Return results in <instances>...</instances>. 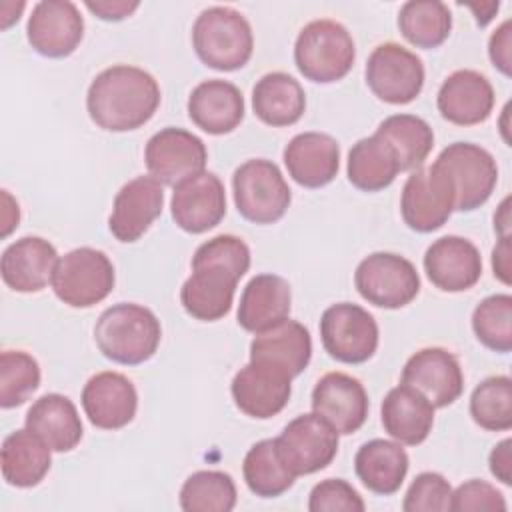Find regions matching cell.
I'll return each mask as SVG.
<instances>
[{"label":"cell","mask_w":512,"mask_h":512,"mask_svg":"<svg viewBox=\"0 0 512 512\" xmlns=\"http://www.w3.org/2000/svg\"><path fill=\"white\" fill-rule=\"evenodd\" d=\"M354 286L368 304L398 310L418 296L420 276L408 258L394 252H374L356 266Z\"/></svg>","instance_id":"7"},{"label":"cell","mask_w":512,"mask_h":512,"mask_svg":"<svg viewBox=\"0 0 512 512\" xmlns=\"http://www.w3.org/2000/svg\"><path fill=\"white\" fill-rule=\"evenodd\" d=\"M278 450L296 476L324 470L338 454V432L316 412L290 420L276 438Z\"/></svg>","instance_id":"12"},{"label":"cell","mask_w":512,"mask_h":512,"mask_svg":"<svg viewBox=\"0 0 512 512\" xmlns=\"http://www.w3.org/2000/svg\"><path fill=\"white\" fill-rule=\"evenodd\" d=\"M84 36V18L74 2L42 0L32 8L26 24L30 46L46 58L70 56Z\"/></svg>","instance_id":"16"},{"label":"cell","mask_w":512,"mask_h":512,"mask_svg":"<svg viewBox=\"0 0 512 512\" xmlns=\"http://www.w3.org/2000/svg\"><path fill=\"white\" fill-rule=\"evenodd\" d=\"M20 222L18 202L10 196L8 190H2V238H6Z\"/></svg>","instance_id":"50"},{"label":"cell","mask_w":512,"mask_h":512,"mask_svg":"<svg viewBox=\"0 0 512 512\" xmlns=\"http://www.w3.org/2000/svg\"><path fill=\"white\" fill-rule=\"evenodd\" d=\"M160 338L162 328L156 314L134 302L106 308L94 326V340L102 356L124 366L150 360L158 350Z\"/></svg>","instance_id":"2"},{"label":"cell","mask_w":512,"mask_h":512,"mask_svg":"<svg viewBox=\"0 0 512 512\" xmlns=\"http://www.w3.org/2000/svg\"><path fill=\"white\" fill-rule=\"evenodd\" d=\"M290 308L292 290L288 280L278 274H258L244 286L238 304V324L256 334L288 318Z\"/></svg>","instance_id":"29"},{"label":"cell","mask_w":512,"mask_h":512,"mask_svg":"<svg viewBox=\"0 0 512 512\" xmlns=\"http://www.w3.org/2000/svg\"><path fill=\"white\" fill-rule=\"evenodd\" d=\"M456 194L450 178L436 164L414 170L402 188L400 212L406 226L428 234L442 228L454 212Z\"/></svg>","instance_id":"10"},{"label":"cell","mask_w":512,"mask_h":512,"mask_svg":"<svg viewBox=\"0 0 512 512\" xmlns=\"http://www.w3.org/2000/svg\"><path fill=\"white\" fill-rule=\"evenodd\" d=\"M488 464L496 480H500L506 486L512 484V440L510 438H504L492 448Z\"/></svg>","instance_id":"47"},{"label":"cell","mask_w":512,"mask_h":512,"mask_svg":"<svg viewBox=\"0 0 512 512\" xmlns=\"http://www.w3.org/2000/svg\"><path fill=\"white\" fill-rule=\"evenodd\" d=\"M374 134L392 148L400 172L422 168L434 146L430 124L414 114H392L378 124Z\"/></svg>","instance_id":"34"},{"label":"cell","mask_w":512,"mask_h":512,"mask_svg":"<svg viewBox=\"0 0 512 512\" xmlns=\"http://www.w3.org/2000/svg\"><path fill=\"white\" fill-rule=\"evenodd\" d=\"M380 416L388 436L406 446L422 444L434 426V406L416 388L402 382L384 396Z\"/></svg>","instance_id":"27"},{"label":"cell","mask_w":512,"mask_h":512,"mask_svg":"<svg viewBox=\"0 0 512 512\" xmlns=\"http://www.w3.org/2000/svg\"><path fill=\"white\" fill-rule=\"evenodd\" d=\"M164 188L154 176H136L126 182L112 204L108 228L124 244L136 242L162 214Z\"/></svg>","instance_id":"19"},{"label":"cell","mask_w":512,"mask_h":512,"mask_svg":"<svg viewBox=\"0 0 512 512\" xmlns=\"http://www.w3.org/2000/svg\"><path fill=\"white\" fill-rule=\"evenodd\" d=\"M364 76L372 94L386 104H410L424 88L422 60L396 42H384L372 50Z\"/></svg>","instance_id":"11"},{"label":"cell","mask_w":512,"mask_h":512,"mask_svg":"<svg viewBox=\"0 0 512 512\" xmlns=\"http://www.w3.org/2000/svg\"><path fill=\"white\" fill-rule=\"evenodd\" d=\"M438 112L456 126H474L490 118L494 108V88L476 70H456L440 86L436 96Z\"/></svg>","instance_id":"23"},{"label":"cell","mask_w":512,"mask_h":512,"mask_svg":"<svg viewBox=\"0 0 512 512\" xmlns=\"http://www.w3.org/2000/svg\"><path fill=\"white\" fill-rule=\"evenodd\" d=\"M398 28L402 36L416 48H438L452 30V14L438 0H410L398 12Z\"/></svg>","instance_id":"37"},{"label":"cell","mask_w":512,"mask_h":512,"mask_svg":"<svg viewBox=\"0 0 512 512\" xmlns=\"http://www.w3.org/2000/svg\"><path fill=\"white\" fill-rule=\"evenodd\" d=\"M208 150L204 142L184 128H162L156 132L144 150V162L160 184L176 186L190 176L204 172Z\"/></svg>","instance_id":"13"},{"label":"cell","mask_w":512,"mask_h":512,"mask_svg":"<svg viewBox=\"0 0 512 512\" xmlns=\"http://www.w3.org/2000/svg\"><path fill=\"white\" fill-rule=\"evenodd\" d=\"M234 404L250 418L266 420L284 410L292 394V376L282 368L250 360L230 384Z\"/></svg>","instance_id":"14"},{"label":"cell","mask_w":512,"mask_h":512,"mask_svg":"<svg viewBox=\"0 0 512 512\" xmlns=\"http://www.w3.org/2000/svg\"><path fill=\"white\" fill-rule=\"evenodd\" d=\"M254 114L272 128L296 124L306 110V94L286 72H268L252 88Z\"/></svg>","instance_id":"32"},{"label":"cell","mask_w":512,"mask_h":512,"mask_svg":"<svg viewBox=\"0 0 512 512\" xmlns=\"http://www.w3.org/2000/svg\"><path fill=\"white\" fill-rule=\"evenodd\" d=\"M400 382L416 388L434 408L454 404L464 390V374L458 358L440 346L414 352L402 368Z\"/></svg>","instance_id":"17"},{"label":"cell","mask_w":512,"mask_h":512,"mask_svg":"<svg viewBox=\"0 0 512 512\" xmlns=\"http://www.w3.org/2000/svg\"><path fill=\"white\" fill-rule=\"evenodd\" d=\"M446 172L454 186L458 212H472L486 204L498 182V166L494 156L472 142L448 144L434 160Z\"/></svg>","instance_id":"8"},{"label":"cell","mask_w":512,"mask_h":512,"mask_svg":"<svg viewBox=\"0 0 512 512\" xmlns=\"http://www.w3.org/2000/svg\"><path fill=\"white\" fill-rule=\"evenodd\" d=\"M236 500L232 476L220 470H198L180 488V508L186 512H230Z\"/></svg>","instance_id":"38"},{"label":"cell","mask_w":512,"mask_h":512,"mask_svg":"<svg viewBox=\"0 0 512 512\" xmlns=\"http://www.w3.org/2000/svg\"><path fill=\"white\" fill-rule=\"evenodd\" d=\"M282 158L296 184L304 188H322L338 174L340 146L330 134L302 132L286 144Z\"/></svg>","instance_id":"24"},{"label":"cell","mask_w":512,"mask_h":512,"mask_svg":"<svg viewBox=\"0 0 512 512\" xmlns=\"http://www.w3.org/2000/svg\"><path fill=\"white\" fill-rule=\"evenodd\" d=\"M398 172L400 168L392 148L376 134L360 138L348 152V180L362 192H380L388 188Z\"/></svg>","instance_id":"35"},{"label":"cell","mask_w":512,"mask_h":512,"mask_svg":"<svg viewBox=\"0 0 512 512\" xmlns=\"http://www.w3.org/2000/svg\"><path fill=\"white\" fill-rule=\"evenodd\" d=\"M354 60V38L340 22L320 18L298 32L294 62L306 80L318 84L338 82L352 70Z\"/></svg>","instance_id":"4"},{"label":"cell","mask_w":512,"mask_h":512,"mask_svg":"<svg viewBox=\"0 0 512 512\" xmlns=\"http://www.w3.org/2000/svg\"><path fill=\"white\" fill-rule=\"evenodd\" d=\"M26 428L40 436L52 452L74 450L84 434L74 402L64 394H44L26 412Z\"/></svg>","instance_id":"30"},{"label":"cell","mask_w":512,"mask_h":512,"mask_svg":"<svg viewBox=\"0 0 512 512\" xmlns=\"http://www.w3.org/2000/svg\"><path fill=\"white\" fill-rule=\"evenodd\" d=\"M196 56L214 70L232 72L248 64L254 52L250 22L230 6H210L192 26Z\"/></svg>","instance_id":"3"},{"label":"cell","mask_w":512,"mask_h":512,"mask_svg":"<svg viewBox=\"0 0 512 512\" xmlns=\"http://www.w3.org/2000/svg\"><path fill=\"white\" fill-rule=\"evenodd\" d=\"M506 508L504 494L486 480L472 478L452 492L450 510L454 512H504Z\"/></svg>","instance_id":"44"},{"label":"cell","mask_w":512,"mask_h":512,"mask_svg":"<svg viewBox=\"0 0 512 512\" xmlns=\"http://www.w3.org/2000/svg\"><path fill=\"white\" fill-rule=\"evenodd\" d=\"M172 220L188 234L212 230L226 216V190L214 172H200L174 186Z\"/></svg>","instance_id":"18"},{"label":"cell","mask_w":512,"mask_h":512,"mask_svg":"<svg viewBox=\"0 0 512 512\" xmlns=\"http://www.w3.org/2000/svg\"><path fill=\"white\" fill-rule=\"evenodd\" d=\"M160 106L156 78L130 64L102 70L88 86L86 110L92 122L108 132H128L144 126Z\"/></svg>","instance_id":"1"},{"label":"cell","mask_w":512,"mask_h":512,"mask_svg":"<svg viewBox=\"0 0 512 512\" xmlns=\"http://www.w3.org/2000/svg\"><path fill=\"white\" fill-rule=\"evenodd\" d=\"M140 4L138 2H124V0H88L86 2V8L96 14L100 20H106V22H118V20H124L128 18Z\"/></svg>","instance_id":"48"},{"label":"cell","mask_w":512,"mask_h":512,"mask_svg":"<svg viewBox=\"0 0 512 512\" xmlns=\"http://www.w3.org/2000/svg\"><path fill=\"white\" fill-rule=\"evenodd\" d=\"M472 420L490 432L512 428V380L508 376H490L482 380L470 396Z\"/></svg>","instance_id":"39"},{"label":"cell","mask_w":512,"mask_h":512,"mask_svg":"<svg viewBox=\"0 0 512 512\" xmlns=\"http://www.w3.org/2000/svg\"><path fill=\"white\" fill-rule=\"evenodd\" d=\"M408 466L410 460L402 444L384 438L364 442L354 456L356 476L370 492L380 496H390L400 490Z\"/></svg>","instance_id":"31"},{"label":"cell","mask_w":512,"mask_h":512,"mask_svg":"<svg viewBox=\"0 0 512 512\" xmlns=\"http://www.w3.org/2000/svg\"><path fill=\"white\" fill-rule=\"evenodd\" d=\"M58 264L56 248L40 236H24L2 252L0 272L2 280L14 292H40L52 282Z\"/></svg>","instance_id":"25"},{"label":"cell","mask_w":512,"mask_h":512,"mask_svg":"<svg viewBox=\"0 0 512 512\" xmlns=\"http://www.w3.org/2000/svg\"><path fill=\"white\" fill-rule=\"evenodd\" d=\"M452 488L438 472H420L402 502L404 512H446L450 510Z\"/></svg>","instance_id":"42"},{"label":"cell","mask_w":512,"mask_h":512,"mask_svg":"<svg viewBox=\"0 0 512 512\" xmlns=\"http://www.w3.org/2000/svg\"><path fill=\"white\" fill-rule=\"evenodd\" d=\"M494 230H498L500 236H510V198H504L498 206V212L494 214Z\"/></svg>","instance_id":"51"},{"label":"cell","mask_w":512,"mask_h":512,"mask_svg":"<svg viewBox=\"0 0 512 512\" xmlns=\"http://www.w3.org/2000/svg\"><path fill=\"white\" fill-rule=\"evenodd\" d=\"M114 282L110 258L102 250L82 246L58 258L50 284L60 302L72 308H90L112 292Z\"/></svg>","instance_id":"6"},{"label":"cell","mask_w":512,"mask_h":512,"mask_svg":"<svg viewBox=\"0 0 512 512\" xmlns=\"http://www.w3.org/2000/svg\"><path fill=\"white\" fill-rule=\"evenodd\" d=\"M488 56L504 76L512 74V20H504L490 36Z\"/></svg>","instance_id":"46"},{"label":"cell","mask_w":512,"mask_h":512,"mask_svg":"<svg viewBox=\"0 0 512 512\" xmlns=\"http://www.w3.org/2000/svg\"><path fill=\"white\" fill-rule=\"evenodd\" d=\"M188 116L212 136L228 134L244 120V96L228 80H204L188 96Z\"/></svg>","instance_id":"26"},{"label":"cell","mask_w":512,"mask_h":512,"mask_svg":"<svg viewBox=\"0 0 512 512\" xmlns=\"http://www.w3.org/2000/svg\"><path fill=\"white\" fill-rule=\"evenodd\" d=\"M310 512H364L366 504L352 484L342 478H326L310 490Z\"/></svg>","instance_id":"43"},{"label":"cell","mask_w":512,"mask_h":512,"mask_svg":"<svg viewBox=\"0 0 512 512\" xmlns=\"http://www.w3.org/2000/svg\"><path fill=\"white\" fill-rule=\"evenodd\" d=\"M192 260H210V262L226 264L234 268L240 276H244L250 268V248L242 238L234 234H218L206 240L204 244H200Z\"/></svg>","instance_id":"45"},{"label":"cell","mask_w":512,"mask_h":512,"mask_svg":"<svg viewBox=\"0 0 512 512\" xmlns=\"http://www.w3.org/2000/svg\"><path fill=\"white\" fill-rule=\"evenodd\" d=\"M492 270H494V276L502 282V284H510V270H512V264H510V236H500L498 238V244L494 246L492 250Z\"/></svg>","instance_id":"49"},{"label":"cell","mask_w":512,"mask_h":512,"mask_svg":"<svg viewBox=\"0 0 512 512\" xmlns=\"http://www.w3.org/2000/svg\"><path fill=\"white\" fill-rule=\"evenodd\" d=\"M368 394L362 382L344 372L324 374L312 390V410L338 434H352L368 418Z\"/></svg>","instance_id":"21"},{"label":"cell","mask_w":512,"mask_h":512,"mask_svg":"<svg viewBox=\"0 0 512 512\" xmlns=\"http://www.w3.org/2000/svg\"><path fill=\"white\" fill-rule=\"evenodd\" d=\"M312 358V338L304 324L284 318L282 322L256 332L250 342V360L268 362L292 378L302 374Z\"/></svg>","instance_id":"28"},{"label":"cell","mask_w":512,"mask_h":512,"mask_svg":"<svg viewBox=\"0 0 512 512\" xmlns=\"http://www.w3.org/2000/svg\"><path fill=\"white\" fill-rule=\"evenodd\" d=\"M320 338L330 358L342 364H362L378 348V324L362 306L338 302L322 312Z\"/></svg>","instance_id":"9"},{"label":"cell","mask_w":512,"mask_h":512,"mask_svg":"<svg viewBox=\"0 0 512 512\" xmlns=\"http://www.w3.org/2000/svg\"><path fill=\"white\" fill-rule=\"evenodd\" d=\"M232 192L238 214L254 224L278 222L292 202V190L280 168L266 158L240 164L232 174Z\"/></svg>","instance_id":"5"},{"label":"cell","mask_w":512,"mask_h":512,"mask_svg":"<svg viewBox=\"0 0 512 512\" xmlns=\"http://www.w3.org/2000/svg\"><path fill=\"white\" fill-rule=\"evenodd\" d=\"M424 270L438 290L464 292L480 280L482 256L468 238L442 236L428 246Z\"/></svg>","instance_id":"22"},{"label":"cell","mask_w":512,"mask_h":512,"mask_svg":"<svg viewBox=\"0 0 512 512\" xmlns=\"http://www.w3.org/2000/svg\"><path fill=\"white\" fill-rule=\"evenodd\" d=\"M242 276L218 262L192 260V274L180 288V302L186 314L202 322L224 318L234 302L236 284Z\"/></svg>","instance_id":"15"},{"label":"cell","mask_w":512,"mask_h":512,"mask_svg":"<svg viewBox=\"0 0 512 512\" xmlns=\"http://www.w3.org/2000/svg\"><path fill=\"white\" fill-rule=\"evenodd\" d=\"M82 408L92 426L100 430H120L136 416L138 392L128 376L104 370L84 384Z\"/></svg>","instance_id":"20"},{"label":"cell","mask_w":512,"mask_h":512,"mask_svg":"<svg viewBox=\"0 0 512 512\" xmlns=\"http://www.w3.org/2000/svg\"><path fill=\"white\" fill-rule=\"evenodd\" d=\"M472 330L480 344L498 354L512 350V296H486L472 312Z\"/></svg>","instance_id":"40"},{"label":"cell","mask_w":512,"mask_h":512,"mask_svg":"<svg viewBox=\"0 0 512 512\" xmlns=\"http://www.w3.org/2000/svg\"><path fill=\"white\" fill-rule=\"evenodd\" d=\"M242 474L248 490L260 498L282 496L298 478L284 462L276 438H266L250 446L244 456Z\"/></svg>","instance_id":"36"},{"label":"cell","mask_w":512,"mask_h":512,"mask_svg":"<svg viewBox=\"0 0 512 512\" xmlns=\"http://www.w3.org/2000/svg\"><path fill=\"white\" fill-rule=\"evenodd\" d=\"M40 386V366L24 350L0 354V406L4 410L24 404Z\"/></svg>","instance_id":"41"},{"label":"cell","mask_w":512,"mask_h":512,"mask_svg":"<svg viewBox=\"0 0 512 512\" xmlns=\"http://www.w3.org/2000/svg\"><path fill=\"white\" fill-rule=\"evenodd\" d=\"M48 444L28 428L14 430L2 442V476L10 486L32 488L38 486L50 470Z\"/></svg>","instance_id":"33"}]
</instances>
